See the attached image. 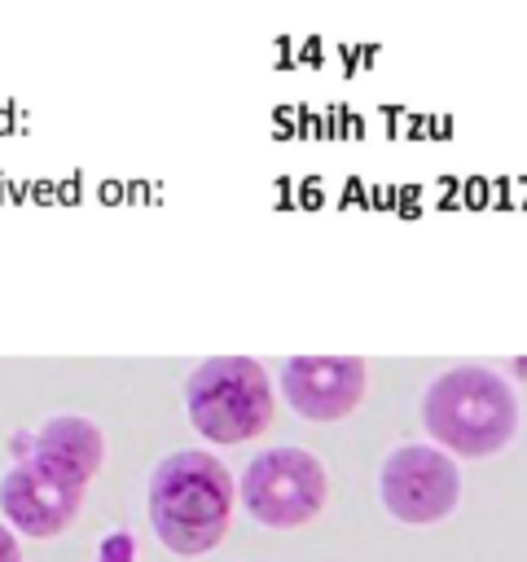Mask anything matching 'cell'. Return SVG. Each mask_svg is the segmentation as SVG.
<instances>
[{
	"label": "cell",
	"mask_w": 527,
	"mask_h": 562,
	"mask_svg": "<svg viewBox=\"0 0 527 562\" xmlns=\"http://www.w3.org/2000/svg\"><path fill=\"white\" fill-rule=\"evenodd\" d=\"M105 457V435L83 413H57L48 417L22 457L0 474V509L4 522L22 536L53 540L61 536L88 496V483L97 479Z\"/></svg>",
	"instance_id": "1"
},
{
	"label": "cell",
	"mask_w": 527,
	"mask_h": 562,
	"mask_svg": "<svg viewBox=\"0 0 527 562\" xmlns=\"http://www.w3.org/2000/svg\"><path fill=\"white\" fill-rule=\"evenodd\" d=\"M233 470L206 448L167 452L149 474V527L180 558L211 553L233 522Z\"/></svg>",
	"instance_id": "2"
},
{
	"label": "cell",
	"mask_w": 527,
	"mask_h": 562,
	"mask_svg": "<svg viewBox=\"0 0 527 562\" xmlns=\"http://www.w3.org/2000/svg\"><path fill=\"white\" fill-rule=\"evenodd\" d=\"M422 426L448 457H492L518 430L514 386L483 364H452L422 391Z\"/></svg>",
	"instance_id": "3"
},
{
	"label": "cell",
	"mask_w": 527,
	"mask_h": 562,
	"mask_svg": "<svg viewBox=\"0 0 527 562\" xmlns=\"http://www.w3.org/2000/svg\"><path fill=\"white\" fill-rule=\"evenodd\" d=\"M268 369L250 356H211L184 378V413L211 443H246L272 422Z\"/></svg>",
	"instance_id": "4"
},
{
	"label": "cell",
	"mask_w": 527,
	"mask_h": 562,
	"mask_svg": "<svg viewBox=\"0 0 527 562\" xmlns=\"http://www.w3.org/2000/svg\"><path fill=\"white\" fill-rule=\"evenodd\" d=\"M325 496H329L325 461L294 443L255 452L237 479V501L259 527H272V531L312 522L325 509Z\"/></svg>",
	"instance_id": "5"
},
{
	"label": "cell",
	"mask_w": 527,
	"mask_h": 562,
	"mask_svg": "<svg viewBox=\"0 0 527 562\" xmlns=\"http://www.w3.org/2000/svg\"><path fill=\"white\" fill-rule=\"evenodd\" d=\"M378 496L391 518L426 527L457 509L461 501V470L435 443H404L386 452L378 470Z\"/></svg>",
	"instance_id": "6"
},
{
	"label": "cell",
	"mask_w": 527,
	"mask_h": 562,
	"mask_svg": "<svg viewBox=\"0 0 527 562\" xmlns=\"http://www.w3.org/2000/svg\"><path fill=\"white\" fill-rule=\"evenodd\" d=\"M369 364L360 356H290L281 364V395L307 422H343L360 408Z\"/></svg>",
	"instance_id": "7"
},
{
	"label": "cell",
	"mask_w": 527,
	"mask_h": 562,
	"mask_svg": "<svg viewBox=\"0 0 527 562\" xmlns=\"http://www.w3.org/2000/svg\"><path fill=\"white\" fill-rule=\"evenodd\" d=\"M0 562H22V544L9 522H0Z\"/></svg>",
	"instance_id": "8"
},
{
	"label": "cell",
	"mask_w": 527,
	"mask_h": 562,
	"mask_svg": "<svg viewBox=\"0 0 527 562\" xmlns=\"http://www.w3.org/2000/svg\"><path fill=\"white\" fill-rule=\"evenodd\" d=\"M509 364H514V373H518V378H527V356H514Z\"/></svg>",
	"instance_id": "9"
}]
</instances>
